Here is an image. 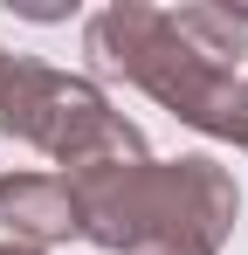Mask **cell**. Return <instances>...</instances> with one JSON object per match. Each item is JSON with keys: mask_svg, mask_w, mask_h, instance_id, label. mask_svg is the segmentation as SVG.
<instances>
[{"mask_svg": "<svg viewBox=\"0 0 248 255\" xmlns=\"http://www.w3.org/2000/svg\"><path fill=\"white\" fill-rule=\"evenodd\" d=\"M83 55L124 76L131 90H145L159 111H172L186 131L200 138H228L242 131V69L214 62L172 7H145V0H111L83 21Z\"/></svg>", "mask_w": 248, "mask_h": 255, "instance_id": "2", "label": "cell"}, {"mask_svg": "<svg viewBox=\"0 0 248 255\" xmlns=\"http://www.w3.org/2000/svg\"><path fill=\"white\" fill-rule=\"evenodd\" d=\"M76 193L83 242L104 255H138V249H200L221 255L235 221H242V186L235 172L207 152L186 159H118L69 179Z\"/></svg>", "mask_w": 248, "mask_h": 255, "instance_id": "1", "label": "cell"}, {"mask_svg": "<svg viewBox=\"0 0 248 255\" xmlns=\"http://www.w3.org/2000/svg\"><path fill=\"white\" fill-rule=\"evenodd\" d=\"M0 55H7V48H0Z\"/></svg>", "mask_w": 248, "mask_h": 255, "instance_id": "7", "label": "cell"}, {"mask_svg": "<svg viewBox=\"0 0 248 255\" xmlns=\"http://www.w3.org/2000/svg\"><path fill=\"white\" fill-rule=\"evenodd\" d=\"M0 255H48V249H21V242H0Z\"/></svg>", "mask_w": 248, "mask_h": 255, "instance_id": "6", "label": "cell"}, {"mask_svg": "<svg viewBox=\"0 0 248 255\" xmlns=\"http://www.w3.org/2000/svg\"><path fill=\"white\" fill-rule=\"evenodd\" d=\"M0 138L41 152L62 179L118 159H145V131L76 69H55L41 55H0Z\"/></svg>", "mask_w": 248, "mask_h": 255, "instance_id": "3", "label": "cell"}, {"mask_svg": "<svg viewBox=\"0 0 248 255\" xmlns=\"http://www.w3.org/2000/svg\"><path fill=\"white\" fill-rule=\"evenodd\" d=\"M235 152H248V76H242V131H235Z\"/></svg>", "mask_w": 248, "mask_h": 255, "instance_id": "5", "label": "cell"}, {"mask_svg": "<svg viewBox=\"0 0 248 255\" xmlns=\"http://www.w3.org/2000/svg\"><path fill=\"white\" fill-rule=\"evenodd\" d=\"M0 235L21 249H55V242H83L76 193L62 172H0Z\"/></svg>", "mask_w": 248, "mask_h": 255, "instance_id": "4", "label": "cell"}]
</instances>
